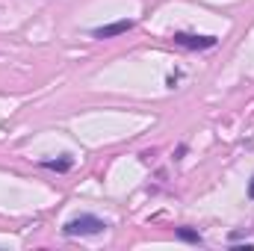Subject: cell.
<instances>
[{
	"instance_id": "cell-1",
	"label": "cell",
	"mask_w": 254,
	"mask_h": 251,
	"mask_svg": "<svg viewBox=\"0 0 254 251\" xmlns=\"http://www.w3.org/2000/svg\"><path fill=\"white\" fill-rule=\"evenodd\" d=\"M107 231V222L98 219V216H77L71 222H65L63 234L65 237H95V234H104Z\"/></svg>"
},
{
	"instance_id": "cell-2",
	"label": "cell",
	"mask_w": 254,
	"mask_h": 251,
	"mask_svg": "<svg viewBox=\"0 0 254 251\" xmlns=\"http://www.w3.org/2000/svg\"><path fill=\"white\" fill-rule=\"evenodd\" d=\"M172 39H175V45L190 48V51H207L216 45V36H195V33H175Z\"/></svg>"
},
{
	"instance_id": "cell-3",
	"label": "cell",
	"mask_w": 254,
	"mask_h": 251,
	"mask_svg": "<svg viewBox=\"0 0 254 251\" xmlns=\"http://www.w3.org/2000/svg\"><path fill=\"white\" fill-rule=\"evenodd\" d=\"M127 30H133V21H116V24L98 27V30H92V36H95V39H113V36H122Z\"/></svg>"
},
{
	"instance_id": "cell-4",
	"label": "cell",
	"mask_w": 254,
	"mask_h": 251,
	"mask_svg": "<svg viewBox=\"0 0 254 251\" xmlns=\"http://www.w3.org/2000/svg\"><path fill=\"white\" fill-rule=\"evenodd\" d=\"M42 166H45V169H54V172H68V169L74 166V160H71V157H63V160H45Z\"/></svg>"
},
{
	"instance_id": "cell-5",
	"label": "cell",
	"mask_w": 254,
	"mask_h": 251,
	"mask_svg": "<svg viewBox=\"0 0 254 251\" xmlns=\"http://www.w3.org/2000/svg\"><path fill=\"white\" fill-rule=\"evenodd\" d=\"M178 237H181V240H187V243H195V246L201 243V234H198V231H192V228H178Z\"/></svg>"
},
{
	"instance_id": "cell-6",
	"label": "cell",
	"mask_w": 254,
	"mask_h": 251,
	"mask_svg": "<svg viewBox=\"0 0 254 251\" xmlns=\"http://www.w3.org/2000/svg\"><path fill=\"white\" fill-rule=\"evenodd\" d=\"M249 195L254 198V175H252V184H249Z\"/></svg>"
}]
</instances>
